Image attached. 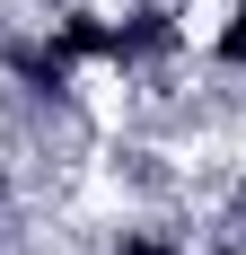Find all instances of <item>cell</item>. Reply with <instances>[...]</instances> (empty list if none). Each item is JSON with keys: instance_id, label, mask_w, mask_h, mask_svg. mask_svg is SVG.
<instances>
[{"instance_id": "cell-1", "label": "cell", "mask_w": 246, "mask_h": 255, "mask_svg": "<svg viewBox=\"0 0 246 255\" xmlns=\"http://www.w3.org/2000/svg\"><path fill=\"white\" fill-rule=\"evenodd\" d=\"M97 255H202V247H194V229H185V220H167V211H132V220H115V229H106Z\"/></svg>"}]
</instances>
